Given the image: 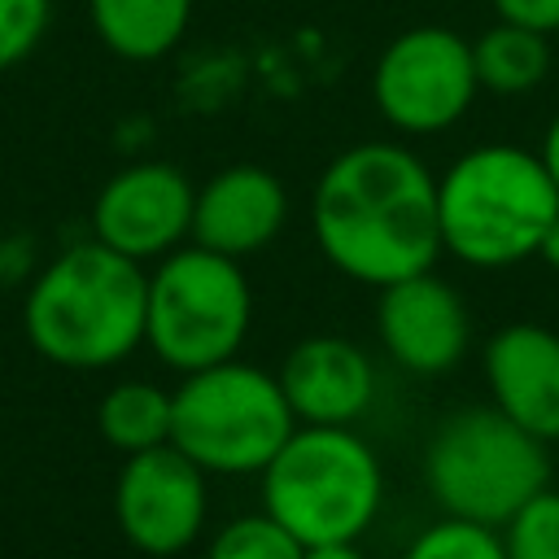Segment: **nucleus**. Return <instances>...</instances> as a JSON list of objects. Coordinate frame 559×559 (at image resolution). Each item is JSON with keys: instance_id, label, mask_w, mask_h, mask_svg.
<instances>
[{"instance_id": "obj_7", "label": "nucleus", "mask_w": 559, "mask_h": 559, "mask_svg": "<svg viewBox=\"0 0 559 559\" xmlns=\"http://www.w3.org/2000/svg\"><path fill=\"white\" fill-rule=\"evenodd\" d=\"M253 323V288L236 258L179 245L148 275L144 345L192 376L240 354Z\"/></svg>"}, {"instance_id": "obj_10", "label": "nucleus", "mask_w": 559, "mask_h": 559, "mask_svg": "<svg viewBox=\"0 0 559 559\" xmlns=\"http://www.w3.org/2000/svg\"><path fill=\"white\" fill-rule=\"evenodd\" d=\"M197 188L170 162L122 166L92 205V231L100 245L131 262H162L183 240H192Z\"/></svg>"}, {"instance_id": "obj_24", "label": "nucleus", "mask_w": 559, "mask_h": 559, "mask_svg": "<svg viewBox=\"0 0 559 559\" xmlns=\"http://www.w3.org/2000/svg\"><path fill=\"white\" fill-rule=\"evenodd\" d=\"M537 258L550 266V271H559V214L550 218V227L542 231V245H537Z\"/></svg>"}, {"instance_id": "obj_5", "label": "nucleus", "mask_w": 559, "mask_h": 559, "mask_svg": "<svg viewBox=\"0 0 559 559\" xmlns=\"http://www.w3.org/2000/svg\"><path fill=\"white\" fill-rule=\"evenodd\" d=\"M424 480L454 520L502 528L550 480L546 441L511 424L498 406L445 415L424 450Z\"/></svg>"}, {"instance_id": "obj_19", "label": "nucleus", "mask_w": 559, "mask_h": 559, "mask_svg": "<svg viewBox=\"0 0 559 559\" xmlns=\"http://www.w3.org/2000/svg\"><path fill=\"white\" fill-rule=\"evenodd\" d=\"M502 528L507 559H559V489L533 493Z\"/></svg>"}, {"instance_id": "obj_25", "label": "nucleus", "mask_w": 559, "mask_h": 559, "mask_svg": "<svg viewBox=\"0 0 559 559\" xmlns=\"http://www.w3.org/2000/svg\"><path fill=\"white\" fill-rule=\"evenodd\" d=\"M301 559H367L354 542H336V546H306Z\"/></svg>"}, {"instance_id": "obj_11", "label": "nucleus", "mask_w": 559, "mask_h": 559, "mask_svg": "<svg viewBox=\"0 0 559 559\" xmlns=\"http://www.w3.org/2000/svg\"><path fill=\"white\" fill-rule=\"evenodd\" d=\"M376 336L384 354L411 376H441L467 354L472 314L463 293L450 280H441L437 271H424L380 288Z\"/></svg>"}, {"instance_id": "obj_21", "label": "nucleus", "mask_w": 559, "mask_h": 559, "mask_svg": "<svg viewBox=\"0 0 559 559\" xmlns=\"http://www.w3.org/2000/svg\"><path fill=\"white\" fill-rule=\"evenodd\" d=\"M52 0H0V70L17 66L48 31Z\"/></svg>"}, {"instance_id": "obj_2", "label": "nucleus", "mask_w": 559, "mask_h": 559, "mask_svg": "<svg viewBox=\"0 0 559 559\" xmlns=\"http://www.w3.org/2000/svg\"><path fill=\"white\" fill-rule=\"evenodd\" d=\"M148 275L100 240L70 245L31 284L22 323L35 354L57 367L96 371L144 345Z\"/></svg>"}, {"instance_id": "obj_6", "label": "nucleus", "mask_w": 559, "mask_h": 559, "mask_svg": "<svg viewBox=\"0 0 559 559\" xmlns=\"http://www.w3.org/2000/svg\"><path fill=\"white\" fill-rule=\"evenodd\" d=\"M297 432L280 376L227 358L183 376L170 393V445L201 472L245 476L262 472Z\"/></svg>"}, {"instance_id": "obj_14", "label": "nucleus", "mask_w": 559, "mask_h": 559, "mask_svg": "<svg viewBox=\"0 0 559 559\" xmlns=\"http://www.w3.org/2000/svg\"><path fill=\"white\" fill-rule=\"evenodd\" d=\"M485 380L511 424L537 441H559V332L542 323L498 328L485 345Z\"/></svg>"}, {"instance_id": "obj_17", "label": "nucleus", "mask_w": 559, "mask_h": 559, "mask_svg": "<svg viewBox=\"0 0 559 559\" xmlns=\"http://www.w3.org/2000/svg\"><path fill=\"white\" fill-rule=\"evenodd\" d=\"M96 424L100 437L122 454L170 445V393L148 380H122L100 397Z\"/></svg>"}, {"instance_id": "obj_15", "label": "nucleus", "mask_w": 559, "mask_h": 559, "mask_svg": "<svg viewBox=\"0 0 559 559\" xmlns=\"http://www.w3.org/2000/svg\"><path fill=\"white\" fill-rule=\"evenodd\" d=\"M87 13L109 52L122 61H157L183 39L192 0H87Z\"/></svg>"}, {"instance_id": "obj_18", "label": "nucleus", "mask_w": 559, "mask_h": 559, "mask_svg": "<svg viewBox=\"0 0 559 559\" xmlns=\"http://www.w3.org/2000/svg\"><path fill=\"white\" fill-rule=\"evenodd\" d=\"M306 546L266 511L262 515H240L223 524L210 542L205 559H301Z\"/></svg>"}, {"instance_id": "obj_4", "label": "nucleus", "mask_w": 559, "mask_h": 559, "mask_svg": "<svg viewBox=\"0 0 559 559\" xmlns=\"http://www.w3.org/2000/svg\"><path fill=\"white\" fill-rule=\"evenodd\" d=\"M380 502V459L354 428L297 424L284 450L262 467V507L301 546L358 542Z\"/></svg>"}, {"instance_id": "obj_20", "label": "nucleus", "mask_w": 559, "mask_h": 559, "mask_svg": "<svg viewBox=\"0 0 559 559\" xmlns=\"http://www.w3.org/2000/svg\"><path fill=\"white\" fill-rule=\"evenodd\" d=\"M406 559H507V546L489 524L445 515L406 546Z\"/></svg>"}, {"instance_id": "obj_13", "label": "nucleus", "mask_w": 559, "mask_h": 559, "mask_svg": "<svg viewBox=\"0 0 559 559\" xmlns=\"http://www.w3.org/2000/svg\"><path fill=\"white\" fill-rule=\"evenodd\" d=\"M280 389L297 424L349 428L367 415L376 397V362L349 336H306L288 349L280 367Z\"/></svg>"}, {"instance_id": "obj_16", "label": "nucleus", "mask_w": 559, "mask_h": 559, "mask_svg": "<svg viewBox=\"0 0 559 559\" xmlns=\"http://www.w3.org/2000/svg\"><path fill=\"white\" fill-rule=\"evenodd\" d=\"M472 61H476L480 87H489L498 96H520L546 79L550 39L498 17L489 31H480V39H472Z\"/></svg>"}, {"instance_id": "obj_9", "label": "nucleus", "mask_w": 559, "mask_h": 559, "mask_svg": "<svg viewBox=\"0 0 559 559\" xmlns=\"http://www.w3.org/2000/svg\"><path fill=\"white\" fill-rule=\"evenodd\" d=\"M205 472L175 445L127 454L114 485V515L122 537L144 555H179L205 528Z\"/></svg>"}, {"instance_id": "obj_1", "label": "nucleus", "mask_w": 559, "mask_h": 559, "mask_svg": "<svg viewBox=\"0 0 559 559\" xmlns=\"http://www.w3.org/2000/svg\"><path fill=\"white\" fill-rule=\"evenodd\" d=\"M319 253L367 288L432 271L441 249L437 175L419 153L393 140L341 148L310 192Z\"/></svg>"}, {"instance_id": "obj_23", "label": "nucleus", "mask_w": 559, "mask_h": 559, "mask_svg": "<svg viewBox=\"0 0 559 559\" xmlns=\"http://www.w3.org/2000/svg\"><path fill=\"white\" fill-rule=\"evenodd\" d=\"M537 157H542V166H546L550 183L559 188V114L550 118V127H546V135H542V148H537Z\"/></svg>"}, {"instance_id": "obj_3", "label": "nucleus", "mask_w": 559, "mask_h": 559, "mask_svg": "<svg viewBox=\"0 0 559 559\" xmlns=\"http://www.w3.org/2000/svg\"><path fill=\"white\" fill-rule=\"evenodd\" d=\"M559 214V188L537 153L520 144H480L437 175L441 249L463 266L498 271L537 258L542 231Z\"/></svg>"}, {"instance_id": "obj_12", "label": "nucleus", "mask_w": 559, "mask_h": 559, "mask_svg": "<svg viewBox=\"0 0 559 559\" xmlns=\"http://www.w3.org/2000/svg\"><path fill=\"white\" fill-rule=\"evenodd\" d=\"M284 223H288V192L280 175L258 162H231L197 188L192 245L240 262L271 249Z\"/></svg>"}, {"instance_id": "obj_8", "label": "nucleus", "mask_w": 559, "mask_h": 559, "mask_svg": "<svg viewBox=\"0 0 559 559\" xmlns=\"http://www.w3.org/2000/svg\"><path fill=\"white\" fill-rule=\"evenodd\" d=\"M480 92L472 44L437 22L397 31L371 70V105L402 135H441Z\"/></svg>"}, {"instance_id": "obj_22", "label": "nucleus", "mask_w": 559, "mask_h": 559, "mask_svg": "<svg viewBox=\"0 0 559 559\" xmlns=\"http://www.w3.org/2000/svg\"><path fill=\"white\" fill-rule=\"evenodd\" d=\"M493 13L502 22L528 26L537 35H555L559 31V0H493Z\"/></svg>"}]
</instances>
